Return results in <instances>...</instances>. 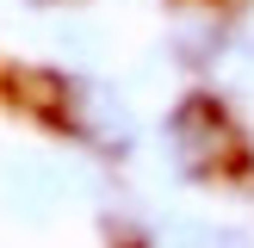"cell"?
<instances>
[{
	"mask_svg": "<svg viewBox=\"0 0 254 248\" xmlns=\"http://www.w3.org/2000/svg\"><path fill=\"white\" fill-rule=\"evenodd\" d=\"M186 248H248L236 230H211V223H192L186 230Z\"/></svg>",
	"mask_w": 254,
	"mask_h": 248,
	"instance_id": "cell-1",
	"label": "cell"
}]
</instances>
